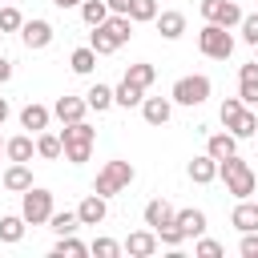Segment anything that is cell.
Masks as SVG:
<instances>
[{
	"instance_id": "39",
	"label": "cell",
	"mask_w": 258,
	"mask_h": 258,
	"mask_svg": "<svg viewBox=\"0 0 258 258\" xmlns=\"http://www.w3.org/2000/svg\"><path fill=\"white\" fill-rule=\"evenodd\" d=\"M238 32H242V40L254 48V44H258V12H246L242 24H238Z\"/></svg>"
},
{
	"instance_id": "9",
	"label": "cell",
	"mask_w": 258,
	"mask_h": 258,
	"mask_svg": "<svg viewBox=\"0 0 258 258\" xmlns=\"http://www.w3.org/2000/svg\"><path fill=\"white\" fill-rule=\"evenodd\" d=\"M121 246H125V254H129V258H153V254H157V246H161V238H157V230H133Z\"/></svg>"
},
{
	"instance_id": "38",
	"label": "cell",
	"mask_w": 258,
	"mask_h": 258,
	"mask_svg": "<svg viewBox=\"0 0 258 258\" xmlns=\"http://www.w3.org/2000/svg\"><path fill=\"white\" fill-rule=\"evenodd\" d=\"M20 28H24V16H20V8L4 4V8H0V32H20Z\"/></svg>"
},
{
	"instance_id": "23",
	"label": "cell",
	"mask_w": 258,
	"mask_h": 258,
	"mask_svg": "<svg viewBox=\"0 0 258 258\" xmlns=\"http://www.w3.org/2000/svg\"><path fill=\"white\" fill-rule=\"evenodd\" d=\"M48 230H52L56 238H60V234H77V230H81V214H77V210H52Z\"/></svg>"
},
{
	"instance_id": "15",
	"label": "cell",
	"mask_w": 258,
	"mask_h": 258,
	"mask_svg": "<svg viewBox=\"0 0 258 258\" xmlns=\"http://www.w3.org/2000/svg\"><path fill=\"white\" fill-rule=\"evenodd\" d=\"M4 189H8V194L32 189V169H28V161H8V169H4Z\"/></svg>"
},
{
	"instance_id": "13",
	"label": "cell",
	"mask_w": 258,
	"mask_h": 258,
	"mask_svg": "<svg viewBox=\"0 0 258 258\" xmlns=\"http://www.w3.org/2000/svg\"><path fill=\"white\" fill-rule=\"evenodd\" d=\"M77 214H81V226H101V222L109 218V198H101V194H89V198L77 206Z\"/></svg>"
},
{
	"instance_id": "20",
	"label": "cell",
	"mask_w": 258,
	"mask_h": 258,
	"mask_svg": "<svg viewBox=\"0 0 258 258\" xmlns=\"http://www.w3.org/2000/svg\"><path fill=\"white\" fill-rule=\"evenodd\" d=\"M230 222H234L242 234H246V230H258V202H250V198H238V206H234Z\"/></svg>"
},
{
	"instance_id": "18",
	"label": "cell",
	"mask_w": 258,
	"mask_h": 258,
	"mask_svg": "<svg viewBox=\"0 0 258 258\" xmlns=\"http://www.w3.org/2000/svg\"><path fill=\"white\" fill-rule=\"evenodd\" d=\"M206 153L222 161V157H230V153H238V137H234L230 129H222V133H210V137H206Z\"/></svg>"
},
{
	"instance_id": "29",
	"label": "cell",
	"mask_w": 258,
	"mask_h": 258,
	"mask_svg": "<svg viewBox=\"0 0 258 258\" xmlns=\"http://www.w3.org/2000/svg\"><path fill=\"white\" fill-rule=\"evenodd\" d=\"M89 44L97 48V56H109V52H117V48H121V44H117V36H113L105 24H97V28L89 32Z\"/></svg>"
},
{
	"instance_id": "11",
	"label": "cell",
	"mask_w": 258,
	"mask_h": 258,
	"mask_svg": "<svg viewBox=\"0 0 258 258\" xmlns=\"http://www.w3.org/2000/svg\"><path fill=\"white\" fill-rule=\"evenodd\" d=\"M238 97H242V105H258V60H246L242 69H238Z\"/></svg>"
},
{
	"instance_id": "6",
	"label": "cell",
	"mask_w": 258,
	"mask_h": 258,
	"mask_svg": "<svg viewBox=\"0 0 258 258\" xmlns=\"http://www.w3.org/2000/svg\"><path fill=\"white\" fill-rule=\"evenodd\" d=\"M198 48H202V56H210V60H226V56L234 52V32L206 20V28L198 32Z\"/></svg>"
},
{
	"instance_id": "45",
	"label": "cell",
	"mask_w": 258,
	"mask_h": 258,
	"mask_svg": "<svg viewBox=\"0 0 258 258\" xmlns=\"http://www.w3.org/2000/svg\"><path fill=\"white\" fill-rule=\"evenodd\" d=\"M56 8H81V0H52Z\"/></svg>"
},
{
	"instance_id": "12",
	"label": "cell",
	"mask_w": 258,
	"mask_h": 258,
	"mask_svg": "<svg viewBox=\"0 0 258 258\" xmlns=\"http://www.w3.org/2000/svg\"><path fill=\"white\" fill-rule=\"evenodd\" d=\"M48 121H52V109H48V105L28 101V105L20 109V129H28V133H44V129H48Z\"/></svg>"
},
{
	"instance_id": "16",
	"label": "cell",
	"mask_w": 258,
	"mask_h": 258,
	"mask_svg": "<svg viewBox=\"0 0 258 258\" xmlns=\"http://www.w3.org/2000/svg\"><path fill=\"white\" fill-rule=\"evenodd\" d=\"M141 218H145V226L149 230H157V226H165V222H173L177 218V210L165 202V198H153V202H145V210H141Z\"/></svg>"
},
{
	"instance_id": "27",
	"label": "cell",
	"mask_w": 258,
	"mask_h": 258,
	"mask_svg": "<svg viewBox=\"0 0 258 258\" xmlns=\"http://www.w3.org/2000/svg\"><path fill=\"white\" fill-rule=\"evenodd\" d=\"M24 214H4L0 218V242H8V246H16L20 238H24Z\"/></svg>"
},
{
	"instance_id": "30",
	"label": "cell",
	"mask_w": 258,
	"mask_h": 258,
	"mask_svg": "<svg viewBox=\"0 0 258 258\" xmlns=\"http://www.w3.org/2000/svg\"><path fill=\"white\" fill-rule=\"evenodd\" d=\"M113 97H117V105H121V109H133V105H141V101H145V89H141V85H133V81H121V85L113 89Z\"/></svg>"
},
{
	"instance_id": "1",
	"label": "cell",
	"mask_w": 258,
	"mask_h": 258,
	"mask_svg": "<svg viewBox=\"0 0 258 258\" xmlns=\"http://www.w3.org/2000/svg\"><path fill=\"white\" fill-rule=\"evenodd\" d=\"M218 177L226 181V194H234V198H250V194H258V177H254L250 161H242L238 153H230V157L218 161Z\"/></svg>"
},
{
	"instance_id": "49",
	"label": "cell",
	"mask_w": 258,
	"mask_h": 258,
	"mask_svg": "<svg viewBox=\"0 0 258 258\" xmlns=\"http://www.w3.org/2000/svg\"><path fill=\"white\" fill-rule=\"evenodd\" d=\"M0 40H4V32H0Z\"/></svg>"
},
{
	"instance_id": "28",
	"label": "cell",
	"mask_w": 258,
	"mask_h": 258,
	"mask_svg": "<svg viewBox=\"0 0 258 258\" xmlns=\"http://www.w3.org/2000/svg\"><path fill=\"white\" fill-rule=\"evenodd\" d=\"M81 20H85L89 28L105 24V20H109V4H105V0H81Z\"/></svg>"
},
{
	"instance_id": "8",
	"label": "cell",
	"mask_w": 258,
	"mask_h": 258,
	"mask_svg": "<svg viewBox=\"0 0 258 258\" xmlns=\"http://www.w3.org/2000/svg\"><path fill=\"white\" fill-rule=\"evenodd\" d=\"M52 36H56V28L48 24V20H40V16H32V20H24V28H20V40H24V48H48L52 44Z\"/></svg>"
},
{
	"instance_id": "19",
	"label": "cell",
	"mask_w": 258,
	"mask_h": 258,
	"mask_svg": "<svg viewBox=\"0 0 258 258\" xmlns=\"http://www.w3.org/2000/svg\"><path fill=\"white\" fill-rule=\"evenodd\" d=\"M189 181H198V185L218 181V157H210V153L194 157V161H189Z\"/></svg>"
},
{
	"instance_id": "2",
	"label": "cell",
	"mask_w": 258,
	"mask_h": 258,
	"mask_svg": "<svg viewBox=\"0 0 258 258\" xmlns=\"http://www.w3.org/2000/svg\"><path fill=\"white\" fill-rule=\"evenodd\" d=\"M60 141H64V161L69 165H85L93 157V141H97V129L89 121H73L60 129Z\"/></svg>"
},
{
	"instance_id": "22",
	"label": "cell",
	"mask_w": 258,
	"mask_h": 258,
	"mask_svg": "<svg viewBox=\"0 0 258 258\" xmlns=\"http://www.w3.org/2000/svg\"><path fill=\"white\" fill-rule=\"evenodd\" d=\"M36 157H44V161H56V157H64V141H60V133H36Z\"/></svg>"
},
{
	"instance_id": "40",
	"label": "cell",
	"mask_w": 258,
	"mask_h": 258,
	"mask_svg": "<svg viewBox=\"0 0 258 258\" xmlns=\"http://www.w3.org/2000/svg\"><path fill=\"white\" fill-rule=\"evenodd\" d=\"M194 254L198 258H222V242H214V238H198V246H194Z\"/></svg>"
},
{
	"instance_id": "44",
	"label": "cell",
	"mask_w": 258,
	"mask_h": 258,
	"mask_svg": "<svg viewBox=\"0 0 258 258\" xmlns=\"http://www.w3.org/2000/svg\"><path fill=\"white\" fill-rule=\"evenodd\" d=\"M8 113H12V105H8V97H0V125L8 121Z\"/></svg>"
},
{
	"instance_id": "41",
	"label": "cell",
	"mask_w": 258,
	"mask_h": 258,
	"mask_svg": "<svg viewBox=\"0 0 258 258\" xmlns=\"http://www.w3.org/2000/svg\"><path fill=\"white\" fill-rule=\"evenodd\" d=\"M238 254H242V258H258V230H246V234H242Z\"/></svg>"
},
{
	"instance_id": "24",
	"label": "cell",
	"mask_w": 258,
	"mask_h": 258,
	"mask_svg": "<svg viewBox=\"0 0 258 258\" xmlns=\"http://www.w3.org/2000/svg\"><path fill=\"white\" fill-rule=\"evenodd\" d=\"M177 226H181L185 238H202V234H206V214L194 210V206H189V210H177Z\"/></svg>"
},
{
	"instance_id": "3",
	"label": "cell",
	"mask_w": 258,
	"mask_h": 258,
	"mask_svg": "<svg viewBox=\"0 0 258 258\" xmlns=\"http://www.w3.org/2000/svg\"><path fill=\"white\" fill-rule=\"evenodd\" d=\"M133 177H137V169L129 165V161H105L101 169H97V181H93V194H101V198H113V194H121V189H129L133 185Z\"/></svg>"
},
{
	"instance_id": "17",
	"label": "cell",
	"mask_w": 258,
	"mask_h": 258,
	"mask_svg": "<svg viewBox=\"0 0 258 258\" xmlns=\"http://www.w3.org/2000/svg\"><path fill=\"white\" fill-rule=\"evenodd\" d=\"M32 153H36L32 133H16V137L4 141V157H8V161H32Z\"/></svg>"
},
{
	"instance_id": "47",
	"label": "cell",
	"mask_w": 258,
	"mask_h": 258,
	"mask_svg": "<svg viewBox=\"0 0 258 258\" xmlns=\"http://www.w3.org/2000/svg\"><path fill=\"white\" fill-rule=\"evenodd\" d=\"M0 153H4V137H0Z\"/></svg>"
},
{
	"instance_id": "36",
	"label": "cell",
	"mask_w": 258,
	"mask_h": 258,
	"mask_svg": "<svg viewBox=\"0 0 258 258\" xmlns=\"http://www.w3.org/2000/svg\"><path fill=\"white\" fill-rule=\"evenodd\" d=\"M242 109H246V105H242V97H226V101H222V109H218V117H222V125L230 129V125H234V121L242 117Z\"/></svg>"
},
{
	"instance_id": "33",
	"label": "cell",
	"mask_w": 258,
	"mask_h": 258,
	"mask_svg": "<svg viewBox=\"0 0 258 258\" xmlns=\"http://www.w3.org/2000/svg\"><path fill=\"white\" fill-rule=\"evenodd\" d=\"M230 133H234V137H258V113L246 105V109H242V117L230 125Z\"/></svg>"
},
{
	"instance_id": "50",
	"label": "cell",
	"mask_w": 258,
	"mask_h": 258,
	"mask_svg": "<svg viewBox=\"0 0 258 258\" xmlns=\"http://www.w3.org/2000/svg\"><path fill=\"white\" fill-rule=\"evenodd\" d=\"M4 4H8V0H4Z\"/></svg>"
},
{
	"instance_id": "4",
	"label": "cell",
	"mask_w": 258,
	"mask_h": 258,
	"mask_svg": "<svg viewBox=\"0 0 258 258\" xmlns=\"http://www.w3.org/2000/svg\"><path fill=\"white\" fill-rule=\"evenodd\" d=\"M210 77L206 73H189V77H177L173 81V89H169V97H173V105H206L210 101Z\"/></svg>"
},
{
	"instance_id": "10",
	"label": "cell",
	"mask_w": 258,
	"mask_h": 258,
	"mask_svg": "<svg viewBox=\"0 0 258 258\" xmlns=\"http://www.w3.org/2000/svg\"><path fill=\"white\" fill-rule=\"evenodd\" d=\"M85 113H89V101L85 97H56V105H52V117L60 121V125H73V121H85Z\"/></svg>"
},
{
	"instance_id": "31",
	"label": "cell",
	"mask_w": 258,
	"mask_h": 258,
	"mask_svg": "<svg viewBox=\"0 0 258 258\" xmlns=\"http://www.w3.org/2000/svg\"><path fill=\"white\" fill-rule=\"evenodd\" d=\"M52 254H56V258H81V254H89V246H85L77 234H60L56 246H52Z\"/></svg>"
},
{
	"instance_id": "32",
	"label": "cell",
	"mask_w": 258,
	"mask_h": 258,
	"mask_svg": "<svg viewBox=\"0 0 258 258\" xmlns=\"http://www.w3.org/2000/svg\"><path fill=\"white\" fill-rule=\"evenodd\" d=\"M125 81H133V85L149 89V85L157 81V69H153L149 60H137V64H129V69H125Z\"/></svg>"
},
{
	"instance_id": "14",
	"label": "cell",
	"mask_w": 258,
	"mask_h": 258,
	"mask_svg": "<svg viewBox=\"0 0 258 258\" xmlns=\"http://www.w3.org/2000/svg\"><path fill=\"white\" fill-rule=\"evenodd\" d=\"M141 117L149 125H165L173 117V97H145L141 101Z\"/></svg>"
},
{
	"instance_id": "25",
	"label": "cell",
	"mask_w": 258,
	"mask_h": 258,
	"mask_svg": "<svg viewBox=\"0 0 258 258\" xmlns=\"http://www.w3.org/2000/svg\"><path fill=\"white\" fill-rule=\"evenodd\" d=\"M69 69H73L77 77H89V73L97 69V48H93V44H85V48H73V56H69Z\"/></svg>"
},
{
	"instance_id": "48",
	"label": "cell",
	"mask_w": 258,
	"mask_h": 258,
	"mask_svg": "<svg viewBox=\"0 0 258 258\" xmlns=\"http://www.w3.org/2000/svg\"><path fill=\"white\" fill-rule=\"evenodd\" d=\"M0 185H4V173H0Z\"/></svg>"
},
{
	"instance_id": "34",
	"label": "cell",
	"mask_w": 258,
	"mask_h": 258,
	"mask_svg": "<svg viewBox=\"0 0 258 258\" xmlns=\"http://www.w3.org/2000/svg\"><path fill=\"white\" fill-rule=\"evenodd\" d=\"M129 16H133V24H153L157 20V0H133Z\"/></svg>"
},
{
	"instance_id": "46",
	"label": "cell",
	"mask_w": 258,
	"mask_h": 258,
	"mask_svg": "<svg viewBox=\"0 0 258 258\" xmlns=\"http://www.w3.org/2000/svg\"><path fill=\"white\" fill-rule=\"evenodd\" d=\"M254 60H258V44H254Z\"/></svg>"
},
{
	"instance_id": "35",
	"label": "cell",
	"mask_w": 258,
	"mask_h": 258,
	"mask_svg": "<svg viewBox=\"0 0 258 258\" xmlns=\"http://www.w3.org/2000/svg\"><path fill=\"white\" fill-rule=\"evenodd\" d=\"M121 250H125V246H121L117 238H93V242H89V254H97V258H117Z\"/></svg>"
},
{
	"instance_id": "26",
	"label": "cell",
	"mask_w": 258,
	"mask_h": 258,
	"mask_svg": "<svg viewBox=\"0 0 258 258\" xmlns=\"http://www.w3.org/2000/svg\"><path fill=\"white\" fill-rule=\"evenodd\" d=\"M85 101H89V109H93V113H105V109H113V105H117L113 89H109V85H101V81H97V85H89Z\"/></svg>"
},
{
	"instance_id": "42",
	"label": "cell",
	"mask_w": 258,
	"mask_h": 258,
	"mask_svg": "<svg viewBox=\"0 0 258 258\" xmlns=\"http://www.w3.org/2000/svg\"><path fill=\"white\" fill-rule=\"evenodd\" d=\"M105 4H109V12H125V16H129V4H133V0H105Z\"/></svg>"
},
{
	"instance_id": "7",
	"label": "cell",
	"mask_w": 258,
	"mask_h": 258,
	"mask_svg": "<svg viewBox=\"0 0 258 258\" xmlns=\"http://www.w3.org/2000/svg\"><path fill=\"white\" fill-rule=\"evenodd\" d=\"M202 16H206L210 24H222V28H238L246 12H242L234 0H202Z\"/></svg>"
},
{
	"instance_id": "37",
	"label": "cell",
	"mask_w": 258,
	"mask_h": 258,
	"mask_svg": "<svg viewBox=\"0 0 258 258\" xmlns=\"http://www.w3.org/2000/svg\"><path fill=\"white\" fill-rule=\"evenodd\" d=\"M157 238L169 246V250H177L181 242H185V234H181V226H177V218L173 222H165V226H157Z\"/></svg>"
},
{
	"instance_id": "5",
	"label": "cell",
	"mask_w": 258,
	"mask_h": 258,
	"mask_svg": "<svg viewBox=\"0 0 258 258\" xmlns=\"http://www.w3.org/2000/svg\"><path fill=\"white\" fill-rule=\"evenodd\" d=\"M20 214H24L28 226H48V218H52V189H44V185L24 189L20 194Z\"/></svg>"
},
{
	"instance_id": "21",
	"label": "cell",
	"mask_w": 258,
	"mask_h": 258,
	"mask_svg": "<svg viewBox=\"0 0 258 258\" xmlns=\"http://www.w3.org/2000/svg\"><path fill=\"white\" fill-rule=\"evenodd\" d=\"M153 24H157V32H161L165 40H177V36L185 32V16H181V12H173V8L157 12V20H153Z\"/></svg>"
},
{
	"instance_id": "43",
	"label": "cell",
	"mask_w": 258,
	"mask_h": 258,
	"mask_svg": "<svg viewBox=\"0 0 258 258\" xmlns=\"http://www.w3.org/2000/svg\"><path fill=\"white\" fill-rule=\"evenodd\" d=\"M4 81H12V60H8V56H0V85H4Z\"/></svg>"
}]
</instances>
